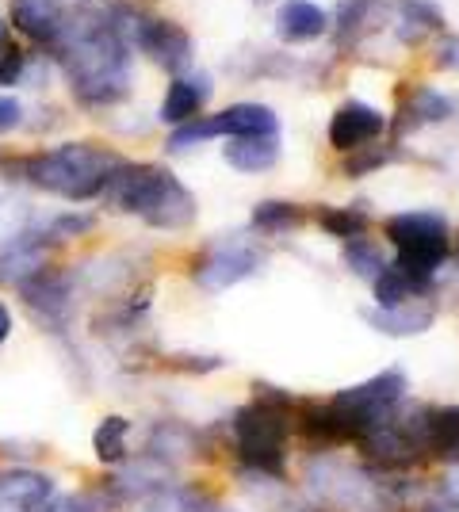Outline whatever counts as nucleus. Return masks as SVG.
I'll use <instances>...</instances> for the list:
<instances>
[{
    "instance_id": "nucleus-4",
    "label": "nucleus",
    "mask_w": 459,
    "mask_h": 512,
    "mask_svg": "<svg viewBox=\"0 0 459 512\" xmlns=\"http://www.w3.org/2000/svg\"><path fill=\"white\" fill-rule=\"evenodd\" d=\"M257 402L234 413V448L245 467L284 478L287 470V432H291V398L276 394V386L257 383Z\"/></svg>"
},
{
    "instance_id": "nucleus-23",
    "label": "nucleus",
    "mask_w": 459,
    "mask_h": 512,
    "mask_svg": "<svg viewBox=\"0 0 459 512\" xmlns=\"http://www.w3.org/2000/svg\"><path fill=\"white\" fill-rule=\"evenodd\" d=\"M127 436H131V421L127 417H104L92 444H96V455L104 463H123L127 459Z\"/></svg>"
},
{
    "instance_id": "nucleus-24",
    "label": "nucleus",
    "mask_w": 459,
    "mask_h": 512,
    "mask_svg": "<svg viewBox=\"0 0 459 512\" xmlns=\"http://www.w3.org/2000/svg\"><path fill=\"white\" fill-rule=\"evenodd\" d=\"M345 264H349L352 276L368 279V283H375V279H379V272L387 268L383 253L375 249L368 237H352V241H345Z\"/></svg>"
},
{
    "instance_id": "nucleus-18",
    "label": "nucleus",
    "mask_w": 459,
    "mask_h": 512,
    "mask_svg": "<svg viewBox=\"0 0 459 512\" xmlns=\"http://www.w3.org/2000/svg\"><path fill=\"white\" fill-rule=\"evenodd\" d=\"M444 27V16L429 0H398L394 4V31H398V43L417 46L425 35H433Z\"/></svg>"
},
{
    "instance_id": "nucleus-17",
    "label": "nucleus",
    "mask_w": 459,
    "mask_h": 512,
    "mask_svg": "<svg viewBox=\"0 0 459 512\" xmlns=\"http://www.w3.org/2000/svg\"><path fill=\"white\" fill-rule=\"evenodd\" d=\"M226 165L238 172H264L280 161V134H253V138H234L226 150Z\"/></svg>"
},
{
    "instance_id": "nucleus-28",
    "label": "nucleus",
    "mask_w": 459,
    "mask_h": 512,
    "mask_svg": "<svg viewBox=\"0 0 459 512\" xmlns=\"http://www.w3.org/2000/svg\"><path fill=\"white\" fill-rule=\"evenodd\" d=\"M20 73H23V50L8 46V50L0 54V85H16Z\"/></svg>"
},
{
    "instance_id": "nucleus-8",
    "label": "nucleus",
    "mask_w": 459,
    "mask_h": 512,
    "mask_svg": "<svg viewBox=\"0 0 459 512\" xmlns=\"http://www.w3.org/2000/svg\"><path fill=\"white\" fill-rule=\"evenodd\" d=\"M123 35L127 43L138 46L153 65L169 69V73H180L184 65H192V39L188 31L173 20H127L123 23Z\"/></svg>"
},
{
    "instance_id": "nucleus-14",
    "label": "nucleus",
    "mask_w": 459,
    "mask_h": 512,
    "mask_svg": "<svg viewBox=\"0 0 459 512\" xmlns=\"http://www.w3.org/2000/svg\"><path fill=\"white\" fill-rule=\"evenodd\" d=\"M329 31V16L310 0H284L276 12V35L280 43H314Z\"/></svg>"
},
{
    "instance_id": "nucleus-31",
    "label": "nucleus",
    "mask_w": 459,
    "mask_h": 512,
    "mask_svg": "<svg viewBox=\"0 0 459 512\" xmlns=\"http://www.w3.org/2000/svg\"><path fill=\"white\" fill-rule=\"evenodd\" d=\"M54 230L58 234H85V230H92V218H85V214H66V218L54 222Z\"/></svg>"
},
{
    "instance_id": "nucleus-13",
    "label": "nucleus",
    "mask_w": 459,
    "mask_h": 512,
    "mask_svg": "<svg viewBox=\"0 0 459 512\" xmlns=\"http://www.w3.org/2000/svg\"><path fill=\"white\" fill-rule=\"evenodd\" d=\"M12 23L35 43H58L66 31V16L58 0H12Z\"/></svg>"
},
{
    "instance_id": "nucleus-26",
    "label": "nucleus",
    "mask_w": 459,
    "mask_h": 512,
    "mask_svg": "<svg viewBox=\"0 0 459 512\" xmlns=\"http://www.w3.org/2000/svg\"><path fill=\"white\" fill-rule=\"evenodd\" d=\"M394 161V146H383V142H368V146H360V150H352L349 157H345V165H341V172L345 176H368V172L383 169V165H391Z\"/></svg>"
},
{
    "instance_id": "nucleus-3",
    "label": "nucleus",
    "mask_w": 459,
    "mask_h": 512,
    "mask_svg": "<svg viewBox=\"0 0 459 512\" xmlns=\"http://www.w3.org/2000/svg\"><path fill=\"white\" fill-rule=\"evenodd\" d=\"M104 203L123 214H142L157 230H184L196 218V199L173 172L157 165H115L104 184Z\"/></svg>"
},
{
    "instance_id": "nucleus-1",
    "label": "nucleus",
    "mask_w": 459,
    "mask_h": 512,
    "mask_svg": "<svg viewBox=\"0 0 459 512\" xmlns=\"http://www.w3.org/2000/svg\"><path fill=\"white\" fill-rule=\"evenodd\" d=\"M58 58L77 100L108 107L127 96L131 85V43L119 16H81L66 23Z\"/></svg>"
},
{
    "instance_id": "nucleus-35",
    "label": "nucleus",
    "mask_w": 459,
    "mask_h": 512,
    "mask_svg": "<svg viewBox=\"0 0 459 512\" xmlns=\"http://www.w3.org/2000/svg\"><path fill=\"white\" fill-rule=\"evenodd\" d=\"M0 39H4V27H0Z\"/></svg>"
},
{
    "instance_id": "nucleus-12",
    "label": "nucleus",
    "mask_w": 459,
    "mask_h": 512,
    "mask_svg": "<svg viewBox=\"0 0 459 512\" xmlns=\"http://www.w3.org/2000/svg\"><path fill=\"white\" fill-rule=\"evenodd\" d=\"M54 497V482L35 470H8L0 474V509L4 512H39Z\"/></svg>"
},
{
    "instance_id": "nucleus-29",
    "label": "nucleus",
    "mask_w": 459,
    "mask_h": 512,
    "mask_svg": "<svg viewBox=\"0 0 459 512\" xmlns=\"http://www.w3.org/2000/svg\"><path fill=\"white\" fill-rule=\"evenodd\" d=\"M23 123V107L12 96H0V130H16Z\"/></svg>"
},
{
    "instance_id": "nucleus-11",
    "label": "nucleus",
    "mask_w": 459,
    "mask_h": 512,
    "mask_svg": "<svg viewBox=\"0 0 459 512\" xmlns=\"http://www.w3.org/2000/svg\"><path fill=\"white\" fill-rule=\"evenodd\" d=\"M364 321L387 337H417L437 321V306L425 299L402 302V306H372L364 310Z\"/></svg>"
},
{
    "instance_id": "nucleus-6",
    "label": "nucleus",
    "mask_w": 459,
    "mask_h": 512,
    "mask_svg": "<svg viewBox=\"0 0 459 512\" xmlns=\"http://www.w3.org/2000/svg\"><path fill=\"white\" fill-rule=\"evenodd\" d=\"M253 138V134H280V119L276 111L264 104H234L219 111V115H207V119H192L184 127L173 130L169 138V150H188L196 142H207V138Z\"/></svg>"
},
{
    "instance_id": "nucleus-22",
    "label": "nucleus",
    "mask_w": 459,
    "mask_h": 512,
    "mask_svg": "<svg viewBox=\"0 0 459 512\" xmlns=\"http://www.w3.org/2000/svg\"><path fill=\"white\" fill-rule=\"evenodd\" d=\"M303 207L299 203H280V199H268V203H257L253 211V226L261 234H287L295 226H303Z\"/></svg>"
},
{
    "instance_id": "nucleus-5",
    "label": "nucleus",
    "mask_w": 459,
    "mask_h": 512,
    "mask_svg": "<svg viewBox=\"0 0 459 512\" xmlns=\"http://www.w3.org/2000/svg\"><path fill=\"white\" fill-rule=\"evenodd\" d=\"M387 237L398 249L394 264L414 276L417 283H429L437 276L440 260L448 256L452 241H448V222L433 211H410V214H394L387 218Z\"/></svg>"
},
{
    "instance_id": "nucleus-19",
    "label": "nucleus",
    "mask_w": 459,
    "mask_h": 512,
    "mask_svg": "<svg viewBox=\"0 0 459 512\" xmlns=\"http://www.w3.org/2000/svg\"><path fill=\"white\" fill-rule=\"evenodd\" d=\"M387 4L383 0H341L337 8V43H356L364 31H372L383 20Z\"/></svg>"
},
{
    "instance_id": "nucleus-27",
    "label": "nucleus",
    "mask_w": 459,
    "mask_h": 512,
    "mask_svg": "<svg viewBox=\"0 0 459 512\" xmlns=\"http://www.w3.org/2000/svg\"><path fill=\"white\" fill-rule=\"evenodd\" d=\"M39 512H111L108 493H69V497H58V501H46Z\"/></svg>"
},
{
    "instance_id": "nucleus-7",
    "label": "nucleus",
    "mask_w": 459,
    "mask_h": 512,
    "mask_svg": "<svg viewBox=\"0 0 459 512\" xmlns=\"http://www.w3.org/2000/svg\"><path fill=\"white\" fill-rule=\"evenodd\" d=\"M402 398H406V375H402V371H383V375H375L368 383L341 390V394L333 398V406L345 409V413L356 417L364 428H375V425H383V421H391L394 406H398Z\"/></svg>"
},
{
    "instance_id": "nucleus-21",
    "label": "nucleus",
    "mask_w": 459,
    "mask_h": 512,
    "mask_svg": "<svg viewBox=\"0 0 459 512\" xmlns=\"http://www.w3.org/2000/svg\"><path fill=\"white\" fill-rule=\"evenodd\" d=\"M452 111L456 104L448 100V96H440L433 88H417L414 96H410V104L402 107V119H398V134L410 127H421V123H444V119H452Z\"/></svg>"
},
{
    "instance_id": "nucleus-10",
    "label": "nucleus",
    "mask_w": 459,
    "mask_h": 512,
    "mask_svg": "<svg viewBox=\"0 0 459 512\" xmlns=\"http://www.w3.org/2000/svg\"><path fill=\"white\" fill-rule=\"evenodd\" d=\"M383 127H387L383 111H375L372 104H360V100H349V104L337 107V115L329 123V142H333V150L352 153L375 142L383 134Z\"/></svg>"
},
{
    "instance_id": "nucleus-25",
    "label": "nucleus",
    "mask_w": 459,
    "mask_h": 512,
    "mask_svg": "<svg viewBox=\"0 0 459 512\" xmlns=\"http://www.w3.org/2000/svg\"><path fill=\"white\" fill-rule=\"evenodd\" d=\"M318 222H322V230H329L341 241L364 237V230H368V214L360 207H326V211H318Z\"/></svg>"
},
{
    "instance_id": "nucleus-15",
    "label": "nucleus",
    "mask_w": 459,
    "mask_h": 512,
    "mask_svg": "<svg viewBox=\"0 0 459 512\" xmlns=\"http://www.w3.org/2000/svg\"><path fill=\"white\" fill-rule=\"evenodd\" d=\"M211 100V81L207 77H176L169 92H165V104H161V119L173 123V127H184L199 115V107Z\"/></svg>"
},
{
    "instance_id": "nucleus-33",
    "label": "nucleus",
    "mask_w": 459,
    "mask_h": 512,
    "mask_svg": "<svg viewBox=\"0 0 459 512\" xmlns=\"http://www.w3.org/2000/svg\"><path fill=\"white\" fill-rule=\"evenodd\" d=\"M429 512H459V505H437V509H429Z\"/></svg>"
},
{
    "instance_id": "nucleus-9",
    "label": "nucleus",
    "mask_w": 459,
    "mask_h": 512,
    "mask_svg": "<svg viewBox=\"0 0 459 512\" xmlns=\"http://www.w3.org/2000/svg\"><path fill=\"white\" fill-rule=\"evenodd\" d=\"M261 253L249 245V241H215L207 253L196 260V283L199 287H207V291H226V287H234L241 279L257 276L261 272Z\"/></svg>"
},
{
    "instance_id": "nucleus-30",
    "label": "nucleus",
    "mask_w": 459,
    "mask_h": 512,
    "mask_svg": "<svg viewBox=\"0 0 459 512\" xmlns=\"http://www.w3.org/2000/svg\"><path fill=\"white\" fill-rule=\"evenodd\" d=\"M437 69H459V35H444L437 46Z\"/></svg>"
},
{
    "instance_id": "nucleus-20",
    "label": "nucleus",
    "mask_w": 459,
    "mask_h": 512,
    "mask_svg": "<svg viewBox=\"0 0 459 512\" xmlns=\"http://www.w3.org/2000/svg\"><path fill=\"white\" fill-rule=\"evenodd\" d=\"M372 287H375V306H402V302L425 299L433 291L429 283H417L414 276H406L398 264H387Z\"/></svg>"
},
{
    "instance_id": "nucleus-16",
    "label": "nucleus",
    "mask_w": 459,
    "mask_h": 512,
    "mask_svg": "<svg viewBox=\"0 0 459 512\" xmlns=\"http://www.w3.org/2000/svg\"><path fill=\"white\" fill-rule=\"evenodd\" d=\"M421 440L429 451H437L440 459L459 463V406L425 409L421 413Z\"/></svg>"
},
{
    "instance_id": "nucleus-32",
    "label": "nucleus",
    "mask_w": 459,
    "mask_h": 512,
    "mask_svg": "<svg viewBox=\"0 0 459 512\" xmlns=\"http://www.w3.org/2000/svg\"><path fill=\"white\" fill-rule=\"evenodd\" d=\"M8 333H12V314H8V306H0V344L8 341Z\"/></svg>"
},
{
    "instance_id": "nucleus-34",
    "label": "nucleus",
    "mask_w": 459,
    "mask_h": 512,
    "mask_svg": "<svg viewBox=\"0 0 459 512\" xmlns=\"http://www.w3.org/2000/svg\"><path fill=\"white\" fill-rule=\"evenodd\" d=\"M456 256H459V234H456Z\"/></svg>"
},
{
    "instance_id": "nucleus-2",
    "label": "nucleus",
    "mask_w": 459,
    "mask_h": 512,
    "mask_svg": "<svg viewBox=\"0 0 459 512\" xmlns=\"http://www.w3.org/2000/svg\"><path fill=\"white\" fill-rule=\"evenodd\" d=\"M115 165H119V157L108 153L104 146H96V142H66L58 150L31 153V157H20V161H4L0 172L8 180H27V184H35L43 192L62 195L69 203H85V199L104 192Z\"/></svg>"
}]
</instances>
